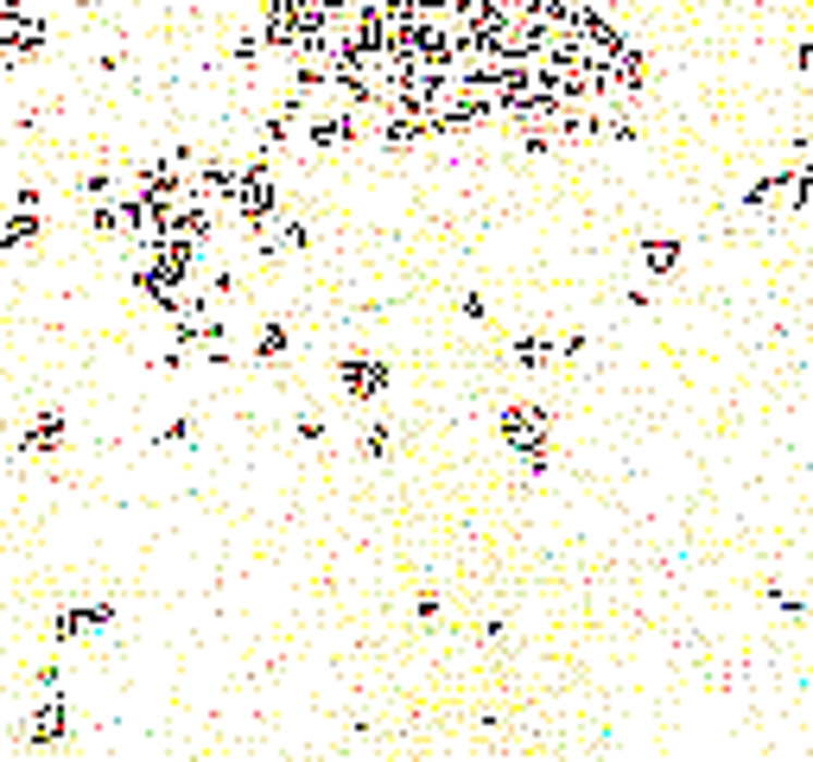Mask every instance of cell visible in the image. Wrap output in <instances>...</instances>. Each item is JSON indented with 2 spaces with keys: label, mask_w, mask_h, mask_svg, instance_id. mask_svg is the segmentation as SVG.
<instances>
[{
  "label": "cell",
  "mask_w": 813,
  "mask_h": 762,
  "mask_svg": "<svg viewBox=\"0 0 813 762\" xmlns=\"http://www.w3.org/2000/svg\"><path fill=\"white\" fill-rule=\"evenodd\" d=\"M547 433H554V420H547V407L541 400H515V407H502V445L509 451H541L547 445Z\"/></svg>",
  "instance_id": "obj_1"
},
{
  "label": "cell",
  "mask_w": 813,
  "mask_h": 762,
  "mask_svg": "<svg viewBox=\"0 0 813 762\" xmlns=\"http://www.w3.org/2000/svg\"><path fill=\"white\" fill-rule=\"evenodd\" d=\"M337 382H343L350 400H375L388 388V363H381V356H343V363H337Z\"/></svg>",
  "instance_id": "obj_2"
},
{
  "label": "cell",
  "mask_w": 813,
  "mask_h": 762,
  "mask_svg": "<svg viewBox=\"0 0 813 762\" xmlns=\"http://www.w3.org/2000/svg\"><path fill=\"white\" fill-rule=\"evenodd\" d=\"M114 622V604H64L58 617H51V636L58 642H76V636H102Z\"/></svg>",
  "instance_id": "obj_3"
},
{
  "label": "cell",
  "mask_w": 813,
  "mask_h": 762,
  "mask_svg": "<svg viewBox=\"0 0 813 762\" xmlns=\"http://www.w3.org/2000/svg\"><path fill=\"white\" fill-rule=\"evenodd\" d=\"M58 445H64V413H58V407H38V420H33V433L20 438V451L45 458V451H58Z\"/></svg>",
  "instance_id": "obj_4"
},
{
  "label": "cell",
  "mask_w": 813,
  "mask_h": 762,
  "mask_svg": "<svg viewBox=\"0 0 813 762\" xmlns=\"http://www.w3.org/2000/svg\"><path fill=\"white\" fill-rule=\"evenodd\" d=\"M58 737H64V699H45V705H38V718L33 725H26V743H58Z\"/></svg>",
  "instance_id": "obj_5"
},
{
  "label": "cell",
  "mask_w": 813,
  "mask_h": 762,
  "mask_svg": "<svg viewBox=\"0 0 813 762\" xmlns=\"http://www.w3.org/2000/svg\"><path fill=\"white\" fill-rule=\"evenodd\" d=\"M788 179H794V166H781V172H769V179H756L750 191H743V204H750V210H776L781 191H788Z\"/></svg>",
  "instance_id": "obj_6"
},
{
  "label": "cell",
  "mask_w": 813,
  "mask_h": 762,
  "mask_svg": "<svg viewBox=\"0 0 813 762\" xmlns=\"http://www.w3.org/2000/svg\"><path fill=\"white\" fill-rule=\"evenodd\" d=\"M642 267H648V274H674V267H680V242H674V235H648V242H642Z\"/></svg>",
  "instance_id": "obj_7"
},
{
  "label": "cell",
  "mask_w": 813,
  "mask_h": 762,
  "mask_svg": "<svg viewBox=\"0 0 813 762\" xmlns=\"http://www.w3.org/2000/svg\"><path fill=\"white\" fill-rule=\"evenodd\" d=\"M26 242H38V210H13L0 222V249H26Z\"/></svg>",
  "instance_id": "obj_8"
},
{
  "label": "cell",
  "mask_w": 813,
  "mask_h": 762,
  "mask_svg": "<svg viewBox=\"0 0 813 762\" xmlns=\"http://www.w3.org/2000/svg\"><path fill=\"white\" fill-rule=\"evenodd\" d=\"M515 363L521 368H547V363H559V343L554 337H515Z\"/></svg>",
  "instance_id": "obj_9"
},
{
  "label": "cell",
  "mask_w": 813,
  "mask_h": 762,
  "mask_svg": "<svg viewBox=\"0 0 813 762\" xmlns=\"http://www.w3.org/2000/svg\"><path fill=\"white\" fill-rule=\"evenodd\" d=\"M287 356V325H260L255 337V363H280Z\"/></svg>",
  "instance_id": "obj_10"
},
{
  "label": "cell",
  "mask_w": 813,
  "mask_h": 762,
  "mask_svg": "<svg viewBox=\"0 0 813 762\" xmlns=\"http://www.w3.org/2000/svg\"><path fill=\"white\" fill-rule=\"evenodd\" d=\"M763 597H769V610H781V617H808V604H801V597H788V591H781V584H769V591H763Z\"/></svg>",
  "instance_id": "obj_11"
},
{
  "label": "cell",
  "mask_w": 813,
  "mask_h": 762,
  "mask_svg": "<svg viewBox=\"0 0 813 762\" xmlns=\"http://www.w3.org/2000/svg\"><path fill=\"white\" fill-rule=\"evenodd\" d=\"M363 458H388V426H369V433H363Z\"/></svg>",
  "instance_id": "obj_12"
},
{
  "label": "cell",
  "mask_w": 813,
  "mask_h": 762,
  "mask_svg": "<svg viewBox=\"0 0 813 762\" xmlns=\"http://www.w3.org/2000/svg\"><path fill=\"white\" fill-rule=\"evenodd\" d=\"M458 312H464L471 325H483V318H489V299H477V292H471V299H458Z\"/></svg>",
  "instance_id": "obj_13"
},
{
  "label": "cell",
  "mask_w": 813,
  "mask_h": 762,
  "mask_svg": "<svg viewBox=\"0 0 813 762\" xmlns=\"http://www.w3.org/2000/svg\"><path fill=\"white\" fill-rule=\"evenodd\" d=\"M585 350H592V337H585V330H572V337L559 343V356H566V363H572V356H585Z\"/></svg>",
  "instance_id": "obj_14"
},
{
  "label": "cell",
  "mask_w": 813,
  "mask_h": 762,
  "mask_svg": "<svg viewBox=\"0 0 813 762\" xmlns=\"http://www.w3.org/2000/svg\"><path fill=\"white\" fill-rule=\"evenodd\" d=\"M38 687L58 692V687H64V667H58V661H45V667H38Z\"/></svg>",
  "instance_id": "obj_15"
},
{
  "label": "cell",
  "mask_w": 813,
  "mask_h": 762,
  "mask_svg": "<svg viewBox=\"0 0 813 762\" xmlns=\"http://www.w3.org/2000/svg\"><path fill=\"white\" fill-rule=\"evenodd\" d=\"M185 438H191V420H172V426L159 433V445H185Z\"/></svg>",
  "instance_id": "obj_16"
},
{
  "label": "cell",
  "mask_w": 813,
  "mask_h": 762,
  "mask_svg": "<svg viewBox=\"0 0 813 762\" xmlns=\"http://www.w3.org/2000/svg\"><path fill=\"white\" fill-rule=\"evenodd\" d=\"M13 210H38V184H20V191H13Z\"/></svg>",
  "instance_id": "obj_17"
},
{
  "label": "cell",
  "mask_w": 813,
  "mask_h": 762,
  "mask_svg": "<svg viewBox=\"0 0 813 762\" xmlns=\"http://www.w3.org/2000/svg\"><path fill=\"white\" fill-rule=\"evenodd\" d=\"M299 438H305V445H318V438H325V420H312V413H305V420H299Z\"/></svg>",
  "instance_id": "obj_18"
},
{
  "label": "cell",
  "mask_w": 813,
  "mask_h": 762,
  "mask_svg": "<svg viewBox=\"0 0 813 762\" xmlns=\"http://www.w3.org/2000/svg\"><path fill=\"white\" fill-rule=\"evenodd\" d=\"M794 71L813 76V45H794Z\"/></svg>",
  "instance_id": "obj_19"
},
{
  "label": "cell",
  "mask_w": 813,
  "mask_h": 762,
  "mask_svg": "<svg viewBox=\"0 0 813 762\" xmlns=\"http://www.w3.org/2000/svg\"><path fill=\"white\" fill-rule=\"evenodd\" d=\"M738 7H756V0H738Z\"/></svg>",
  "instance_id": "obj_20"
}]
</instances>
